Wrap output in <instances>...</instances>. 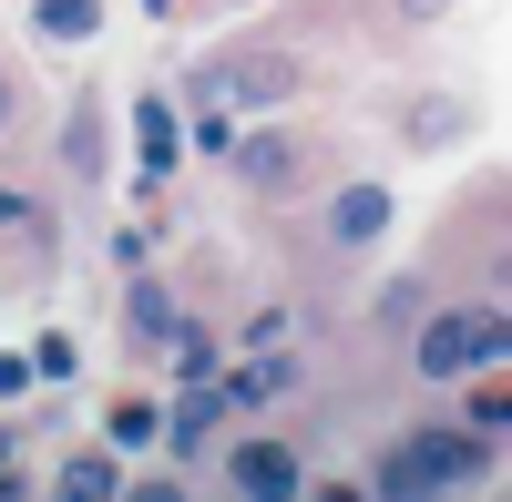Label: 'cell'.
<instances>
[{
  "label": "cell",
  "instance_id": "6da1fadb",
  "mask_svg": "<svg viewBox=\"0 0 512 502\" xmlns=\"http://www.w3.org/2000/svg\"><path fill=\"white\" fill-rule=\"evenodd\" d=\"M502 349H512V318H502V308L420 318V369H431V380H461V369H492Z\"/></svg>",
  "mask_w": 512,
  "mask_h": 502
},
{
  "label": "cell",
  "instance_id": "7a4b0ae2",
  "mask_svg": "<svg viewBox=\"0 0 512 502\" xmlns=\"http://www.w3.org/2000/svg\"><path fill=\"white\" fill-rule=\"evenodd\" d=\"M461 472H482L472 441H410V451H390L379 492H441V482H461Z\"/></svg>",
  "mask_w": 512,
  "mask_h": 502
},
{
  "label": "cell",
  "instance_id": "3957f363",
  "mask_svg": "<svg viewBox=\"0 0 512 502\" xmlns=\"http://www.w3.org/2000/svg\"><path fill=\"white\" fill-rule=\"evenodd\" d=\"M205 93H226V103H287L297 93V62L287 52H236V62L205 72Z\"/></svg>",
  "mask_w": 512,
  "mask_h": 502
},
{
  "label": "cell",
  "instance_id": "277c9868",
  "mask_svg": "<svg viewBox=\"0 0 512 502\" xmlns=\"http://www.w3.org/2000/svg\"><path fill=\"white\" fill-rule=\"evenodd\" d=\"M297 154H308L297 134H236V144H226V164H236L256 195H287V185H297Z\"/></svg>",
  "mask_w": 512,
  "mask_h": 502
},
{
  "label": "cell",
  "instance_id": "5b68a950",
  "mask_svg": "<svg viewBox=\"0 0 512 502\" xmlns=\"http://www.w3.org/2000/svg\"><path fill=\"white\" fill-rule=\"evenodd\" d=\"M379 236H390V185H338L328 246H379Z\"/></svg>",
  "mask_w": 512,
  "mask_h": 502
},
{
  "label": "cell",
  "instance_id": "8992f818",
  "mask_svg": "<svg viewBox=\"0 0 512 502\" xmlns=\"http://www.w3.org/2000/svg\"><path fill=\"white\" fill-rule=\"evenodd\" d=\"M400 134H410V154H451L461 134H472V103H461V93H420L400 113Z\"/></svg>",
  "mask_w": 512,
  "mask_h": 502
},
{
  "label": "cell",
  "instance_id": "52a82bcc",
  "mask_svg": "<svg viewBox=\"0 0 512 502\" xmlns=\"http://www.w3.org/2000/svg\"><path fill=\"white\" fill-rule=\"evenodd\" d=\"M134 144H144V175H175V144L185 134H175V113H164V93L134 103Z\"/></svg>",
  "mask_w": 512,
  "mask_h": 502
},
{
  "label": "cell",
  "instance_id": "ba28073f",
  "mask_svg": "<svg viewBox=\"0 0 512 502\" xmlns=\"http://www.w3.org/2000/svg\"><path fill=\"white\" fill-rule=\"evenodd\" d=\"M185 328H195V318H185V308H175V298H164V287L144 277V287H134V339H144V349H175Z\"/></svg>",
  "mask_w": 512,
  "mask_h": 502
},
{
  "label": "cell",
  "instance_id": "9c48e42d",
  "mask_svg": "<svg viewBox=\"0 0 512 502\" xmlns=\"http://www.w3.org/2000/svg\"><path fill=\"white\" fill-rule=\"evenodd\" d=\"M236 482H246L256 502H287V492H297V462H287V451H267V441H256V451H236Z\"/></svg>",
  "mask_w": 512,
  "mask_h": 502
},
{
  "label": "cell",
  "instance_id": "30bf717a",
  "mask_svg": "<svg viewBox=\"0 0 512 502\" xmlns=\"http://www.w3.org/2000/svg\"><path fill=\"white\" fill-rule=\"evenodd\" d=\"M31 21H41V41H93L103 0H31Z\"/></svg>",
  "mask_w": 512,
  "mask_h": 502
},
{
  "label": "cell",
  "instance_id": "8fae6325",
  "mask_svg": "<svg viewBox=\"0 0 512 502\" xmlns=\"http://www.w3.org/2000/svg\"><path fill=\"white\" fill-rule=\"evenodd\" d=\"M226 410H236L226 390H205V380H195V390L175 400V441H205V431H216V421H226Z\"/></svg>",
  "mask_w": 512,
  "mask_h": 502
},
{
  "label": "cell",
  "instance_id": "7c38bea8",
  "mask_svg": "<svg viewBox=\"0 0 512 502\" xmlns=\"http://www.w3.org/2000/svg\"><path fill=\"white\" fill-rule=\"evenodd\" d=\"M62 164H72V175H82V185H93V175H103V123H93V103H82V113H72V134H62Z\"/></svg>",
  "mask_w": 512,
  "mask_h": 502
},
{
  "label": "cell",
  "instance_id": "4fadbf2b",
  "mask_svg": "<svg viewBox=\"0 0 512 502\" xmlns=\"http://www.w3.org/2000/svg\"><path fill=\"white\" fill-rule=\"evenodd\" d=\"M62 492H93V502H103V492H134V482L113 472V451H82V462L62 472Z\"/></svg>",
  "mask_w": 512,
  "mask_h": 502
},
{
  "label": "cell",
  "instance_id": "5bb4252c",
  "mask_svg": "<svg viewBox=\"0 0 512 502\" xmlns=\"http://www.w3.org/2000/svg\"><path fill=\"white\" fill-rule=\"evenodd\" d=\"M420 318H431V298H420V277L379 287V328H420Z\"/></svg>",
  "mask_w": 512,
  "mask_h": 502
},
{
  "label": "cell",
  "instance_id": "9a60e30c",
  "mask_svg": "<svg viewBox=\"0 0 512 502\" xmlns=\"http://www.w3.org/2000/svg\"><path fill=\"white\" fill-rule=\"evenodd\" d=\"M31 380H72V339H41L31 349Z\"/></svg>",
  "mask_w": 512,
  "mask_h": 502
},
{
  "label": "cell",
  "instance_id": "2e32d148",
  "mask_svg": "<svg viewBox=\"0 0 512 502\" xmlns=\"http://www.w3.org/2000/svg\"><path fill=\"white\" fill-rule=\"evenodd\" d=\"M0 226H41V205H31V195H11V185H0Z\"/></svg>",
  "mask_w": 512,
  "mask_h": 502
},
{
  "label": "cell",
  "instance_id": "e0dca14e",
  "mask_svg": "<svg viewBox=\"0 0 512 502\" xmlns=\"http://www.w3.org/2000/svg\"><path fill=\"white\" fill-rule=\"evenodd\" d=\"M400 11H410V21H441V11H451V0H400Z\"/></svg>",
  "mask_w": 512,
  "mask_h": 502
},
{
  "label": "cell",
  "instance_id": "ac0fdd59",
  "mask_svg": "<svg viewBox=\"0 0 512 502\" xmlns=\"http://www.w3.org/2000/svg\"><path fill=\"white\" fill-rule=\"evenodd\" d=\"M0 134H11V82H0Z\"/></svg>",
  "mask_w": 512,
  "mask_h": 502
},
{
  "label": "cell",
  "instance_id": "d6986e66",
  "mask_svg": "<svg viewBox=\"0 0 512 502\" xmlns=\"http://www.w3.org/2000/svg\"><path fill=\"white\" fill-rule=\"evenodd\" d=\"M0 492H11V441H0Z\"/></svg>",
  "mask_w": 512,
  "mask_h": 502
}]
</instances>
